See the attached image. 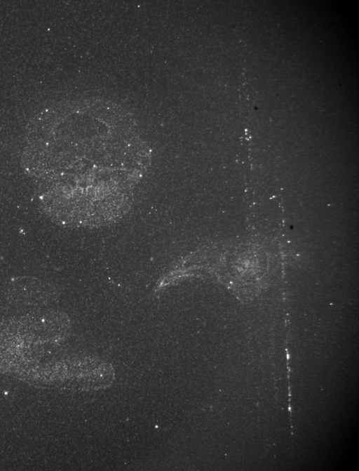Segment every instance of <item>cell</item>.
Instances as JSON below:
<instances>
[{
  "mask_svg": "<svg viewBox=\"0 0 359 471\" xmlns=\"http://www.w3.org/2000/svg\"><path fill=\"white\" fill-rule=\"evenodd\" d=\"M9 298L22 303H29L34 298V303L57 297V289L50 283L29 277H16L11 281L8 289Z\"/></svg>",
  "mask_w": 359,
  "mask_h": 471,
  "instance_id": "3957f363",
  "label": "cell"
},
{
  "mask_svg": "<svg viewBox=\"0 0 359 471\" xmlns=\"http://www.w3.org/2000/svg\"><path fill=\"white\" fill-rule=\"evenodd\" d=\"M151 164L133 116L105 102L72 101L40 112L27 125L21 165L40 180L39 207L66 228L97 229L131 210Z\"/></svg>",
  "mask_w": 359,
  "mask_h": 471,
  "instance_id": "6da1fadb",
  "label": "cell"
},
{
  "mask_svg": "<svg viewBox=\"0 0 359 471\" xmlns=\"http://www.w3.org/2000/svg\"><path fill=\"white\" fill-rule=\"evenodd\" d=\"M70 319L59 311H38L11 319L0 328V364L35 365L68 337Z\"/></svg>",
  "mask_w": 359,
  "mask_h": 471,
  "instance_id": "7a4b0ae2",
  "label": "cell"
}]
</instances>
